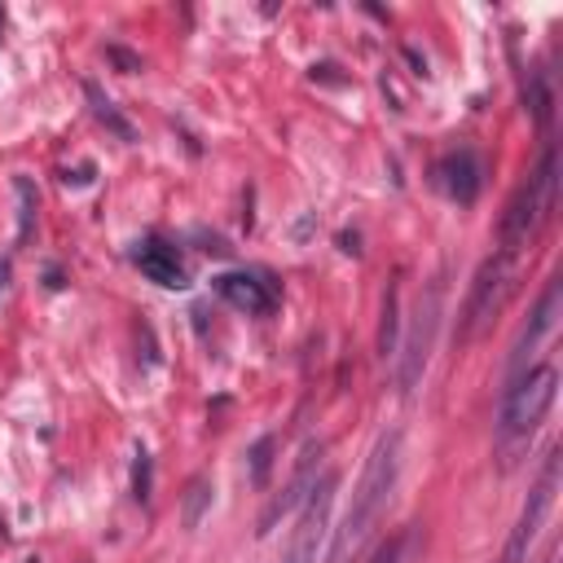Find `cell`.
<instances>
[{
  "instance_id": "cell-1",
  "label": "cell",
  "mask_w": 563,
  "mask_h": 563,
  "mask_svg": "<svg viewBox=\"0 0 563 563\" xmlns=\"http://www.w3.org/2000/svg\"><path fill=\"white\" fill-rule=\"evenodd\" d=\"M396 479H400V431H387L374 453L365 457V471L356 479V493H352V506L343 515V523L330 532V550H325V563H356L365 541L374 537L391 493H396Z\"/></svg>"
},
{
  "instance_id": "cell-2",
  "label": "cell",
  "mask_w": 563,
  "mask_h": 563,
  "mask_svg": "<svg viewBox=\"0 0 563 563\" xmlns=\"http://www.w3.org/2000/svg\"><path fill=\"white\" fill-rule=\"evenodd\" d=\"M554 194H559V154H554V145H545L537 172H532V176L515 189V198L506 202L497 246L523 255V251L532 246V238L545 229V220H550V211H554Z\"/></svg>"
},
{
  "instance_id": "cell-3",
  "label": "cell",
  "mask_w": 563,
  "mask_h": 563,
  "mask_svg": "<svg viewBox=\"0 0 563 563\" xmlns=\"http://www.w3.org/2000/svg\"><path fill=\"white\" fill-rule=\"evenodd\" d=\"M519 273H523V255L515 251H493L475 277H471V290H466V303H462V325H457V343H475L506 308V299L515 295L519 286Z\"/></svg>"
},
{
  "instance_id": "cell-4",
  "label": "cell",
  "mask_w": 563,
  "mask_h": 563,
  "mask_svg": "<svg viewBox=\"0 0 563 563\" xmlns=\"http://www.w3.org/2000/svg\"><path fill=\"white\" fill-rule=\"evenodd\" d=\"M554 391H559V369L554 365H537V369L515 374L506 396H501V413H497L501 444H523L541 427V418L550 413Z\"/></svg>"
},
{
  "instance_id": "cell-5",
  "label": "cell",
  "mask_w": 563,
  "mask_h": 563,
  "mask_svg": "<svg viewBox=\"0 0 563 563\" xmlns=\"http://www.w3.org/2000/svg\"><path fill=\"white\" fill-rule=\"evenodd\" d=\"M334 488H339V475L334 471H321V479L312 484L303 510H299V523H295V537H290V550L282 563H317L325 541H330V510H334Z\"/></svg>"
},
{
  "instance_id": "cell-6",
  "label": "cell",
  "mask_w": 563,
  "mask_h": 563,
  "mask_svg": "<svg viewBox=\"0 0 563 563\" xmlns=\"http://www.w3.org/2000/svg\"><path fill=\"white\" fill-rule=\"evenodd\" d=\"M554 493H559V449L545 457L537 484L528 488V501H523V510H519V519L510 528V541H506L497 563H528V550H532V541H537V532H541V523H545V515L554 506Z\"/></svg>"
},
{
  "instance_id": "cell-7",
  "label": "cell",
  "mask_w": 563,
  "mask_h": 563,
  "mask_svg": "<svg viewBox=\"0 0 563 563\" xmlns=\"http://www.w3.org/2000/svg\"><path fill=\"white\" fill-rule=\"evenodd\" d=\"M435 325H440V286H427V295H422L418 308H413L405 347H400V369H396L400 391H413V387H418V378H422V369H427V361H431Z\"/></svg>"
},
{
  "instance_id": "cell-8",
  "label": "cell",
  "mask_w": 563,
  "mask_h": 563,
  "mask_svg": "<svg viewBox=\"0 0 563 563\" xmlns=\"http://www.w3.org/2000/svg\"><path fill=\"white\" fill-rule=\"evenodd\" d=\"M435 185H440V194L449 198V202H457V207H471L475 198H479V189H484V163H479V154L475 150H449L440 163H435Z\"/></svg>"
},
{
  "instance_id": "cell-9",
  "label": "cell",
  "mask_w": 563,
  "mask_h": 563,
  "mask_svg": "<svg viewBox=\"0 0 563 563\" xmlns=\"http://www.w3.org/2000/svg\"><path fill=\"white\" fill-rule=\"evenodd\" d=\"M317 479H321V444H308V449L299 453V466H295L290 484H286V488L264 506V515H260V537H268V532L277 528V519H286L295 506H303Z\"/></svg>"
},
{
  "instance_id": "cell-10",
  "label": "cell",
  "mask_w": 563,
  "mask_h": 563,
  "mask_svg": "<svg viewBox=\"0 0 563 563\" xmlns=\"http://www.w3.org/2000/svg\"><path fill=\"white\" fill-rule=\"evenodd\" d=\"M559 295H563V286H559V277H550L545 295L537 299V308H532L528 325L519 330V339H515V347H510V378L528 369V356H532V352L541 347V339H545V334L559 325Z\"/></svg>"
},
{
  "instance_id": "cell-11",
  "label": "cell",
  "mask_w": 563,
  "mask_h": 563,
  "mask_svg": "<svg viewBox=\"0 0 563 563\" xmlns=\"http://www.w3.org/2000/svg\"><path fill=\"white\" fill-rule=\"evenodd\" d=\"M211 286L224 303H233L246 317H264L277 308V295L260 273H220V277H211Z\"/></svg>"
},
{
  "instance_id": "cell-12",
  "label": "cell",
  "mask_w": 563,
  "mask_h": 563,
  "mask_svg": "<svg viewBox=\"0 0 563 563\" xmlns=\"http://www.w3.org/2000/svg\"><path fill=\"white\" fill-rule=\"evenodd\" d=\"M136 268H141L150 282L167 286V290L189 286V273H185V264L176 260V251H172L167 242H145V246L136 251Z\"/></svg>"
},
{
  "instance_id": "cell-13",
  "label": "cell",
  "mask_w": 563,
  "mask_h": 563,
  "mask_svg": "<svg viewBox=\"0 0 563 563\" xmlns=\"http://www.w3.org/2000/svg\"><path fill=\"white\" fill-rule=\"evenodd\" d=\"M84 97H88V106H92L97 123H106V132H114L119 141H136V128H132V123L119 114V106H114V101H110V97H106V92H101L92 79L84 84Z\"/></svg>"
},
{
  "instance_id": "cell-14",
  "label": "cell",
  "mask_w": 563,
  "mask_h": 563,
  "mask_svg": "<svg viewBox=\"0 0 563 563\" xmlns=\"http://www.w3.org/2000/svg\"><path fill=\"white\" fill-rule=\"evenodd\" d=\"M396 347H400V295H396V286H387L383 321H378V356L387 361V356H396Z\"/></svg>"
},
{
  "instance_id": "cell-15",
  "label": "cell",
  "mask_w": 563,
  "mask_h": 563,
  "mask_svg": "<svg viewBox=\"0 0 563 563\" xmlns=\"http://www.w3.org/2000/svg\"><path fill=\"white\" fill-rule=\"evenodd\" d=\"M211 493H216V488H211L207 475H194V479H189V488H185V515H180L185 528H198V523H202V510L211 506Z\"/></svg>"
},
{
  "instance_id": "cell-16",
  "label": "cell",
  "mask_w": 563,
  "mask_h": 563,
  "mask_svg": "<svg viewBox=\"0 0 563 563\" xmlns=\"http://www.w3.org/2000/svg\"><path fill=\"white\" fill-rule=\"evenodd\" d=\"M132 497L136 501H150V453L136 449V466H132Z\"/></svg>"
},
{
  "instance_id": "cell-17",
  "label": "cell",
  "mask_w": 563,
  "mask_h": 563,
  "mask_svg": "<svg viewBox=\"0 0 563 563\" xmlns=\"http://www.w3.org/2000/svg\"><path fill=\"white\" fill-rule=\"evenodd\" d=\"M268 453H273V435L255 440V449H251V479H255V484L268 479Z\"/></svg>"
},
{
  "instance_id": "cell-18",
  "label": "cell",
  "mask_w": 563,
  "mask_h": 563,
  "mask_svg": "<svg viewBox=\"0 0 563 563\" xmlns=\"http://www.w3.org/2000/svg\"><path fill=\"white\" fill-rule=\"evenodd\" d=\"M13 189H18V198H22V229H18V238H26V233H31V211H35V189H31L26 176H18Z\"/></svg>"
},
{
  "instance_id": "cell-19",
  "label": "cell",
  "mask_w": 563,
  "mask_h": 563,
  "mask_svg": "<svg viewBox=\"0 0 563 563\" xmlns=\"http://www.w3.org/2000/svg\"><path fill=\"white\" fill-rule=\"evenodd\" d=\"M0 290H4V264H0Z\"/></svg>"
}]
</instances>
